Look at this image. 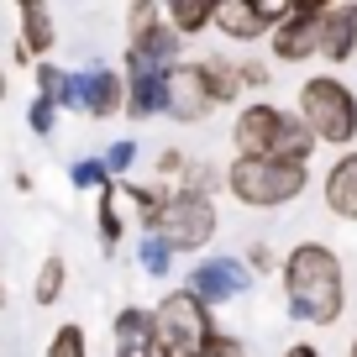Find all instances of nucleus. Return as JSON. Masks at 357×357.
Here are the masks:
<instances>
[{"mask_svg":"<svg viewBox=\"0 0 357 357\" xmlns=\"http://www.w3.org/2000/svg\"><path fill=\"white\" fill-rule=\"evenodd\" d=\"M284 294H289V315L305 326H331L347 310V273L342 257L326 242H300L284 257Z\"/></svg>","mask_w":357,"mask_h":357,"instance_id":"obj_1","label":"nucleus"},{"mask_svg":"<svg viewBox=\"0 0 357 357\" xmlns=\"http://www.w3.org/2000/svg\"><path fill=\"white\" fill-rule=\"evenodd\" d=\"M100 242H121V190H100Z\"/></svg>","mask_w":357,"mask_h":357,"instance_id":"obj_24","label":"nucleus"},{"mask_svg":"<svg viewBox=\"0 0 357 357\" xmlns=\"http://www.w3.org/2000/svg\"><path fill=\"white\" fill-rule=\"evenodd\" d=\"M168 68H178V37L174 26L158 16V22L147 26H132V43H126V79L137 74H168Z\"/></svg>","mask_w":357,"mask_h":357,"instance_id":"obj_9","label":"nucleus"},{"mask_svg":"<svg viewBox=\"0 0 357 357\" xmlns=\"http://www.w3.org/2000/svg\"><path fill=\"white\" fill-rule=\"evenodd\" d=\"M284 357H321V352H315V347H305V342H300V347H289V352H284Z\"/></svg>","mask_w":357,"mask_h":357,"instance_id":"obj_33","label":"nucleus"},{"mask_svg":"<svg viewBox=\"0 0 357 357\" xmlns=\"http://www.w3.org/2000/svg\"><path fill=\"white\" fill-rule=\"evenodd\" d=\"M184 168H190V158L178 153V147H163V158H158V174L174 178V174H184Z\"/></svg>","mask_w":357,"mask_h":357,"instance_id":"obj_31","label":"nucleus"},{"mask_svg":"<svg viewBox=\"0 0 357 357\" xmlns=\"http://www.w3.org/2000/svg\"><path fill=\"white\" fill-rule=\"evenodd\" d=\"M205 74V95H211V105H231L236 95H242V63H231V58H205L200 63Z\"/></svg>","mask_w":357,"mask_h":357,"instance_id":"obj_19","label":"nucleus"},{"mask_svg":"<svg viewBox=\"0 0 357 357\" xmlns=\"http://www.w3.org/2000/svg\"><path fill=\"white\" fill-rule=\"evenodd\" d=\"M0 310H6V284H0Z\"/></svg>","mask_w":357,"mask_h":357,"instance_id":"obj_35","label":"nucleus"},{"mask_svg":"<svg viewBox=\"0 0 357 357\" xmlns=\"http://www.w3.org/2000/svg\"><path fill=\"white\" fill-rule=\"evenodd\" d=\"M300 121L315 132V142L347 147L357 137V95L331 74H315L300 84Z\"/></svg>","mask_w":357,"mask_h":357,"instance_id":"obj_4","label":"nucleus"},{"mask_svg":"<svg viewBox=\"0 0 357 357\" xmlns=\"http://www.w3.org/2000/svg\"><path fill=\"white\" fill-rule=\"evenodd\" d=\"M310 153H315V132L300 121V116H284V126H279V137H273V163H294V168H305L310 163Z\"/></svg>","mask_w":357,"mask_h":357,"instance_id":"obj_17","label":"nucleus"},{"mask_svg":"<svg viewBox=\"0 0 357 357\" xmlns=\"http://www.w3.org/2000/svg\"><path fill=\"white\" fill-rule=\"evenodd\" d=\"M352 357H357V342H352Z\"/></svg>","mask_w":357,"mask_h":357,"instance_id":"obj_36","label":"nucleus"},{"mask_svg":"<svg viewBox=\"0 0 357 357\" xmlns=\"http://www.w3.org/2000/svg\"><path fill=\"white\" fill-rule=\"evenodd\" d=\"M126 100V79L116 74V68H89V74H68V95L63 105L79 116H89V121H105V116H116Z\"/></svg>","mask_w":357,"mask_h":357,"instance_id":"obj_8","label":"nucleus"},{"mask_svg":"<svg viewBox=\"0 0 357 357\" xmlns=\"http://www.w3.org/2000/svg\"><path fill=\"white\" fill-rule=\"evenodd\" d=\"M53 16H47V6H37V0H26L22 6V47L16 53L22 58H47L53 53Z\"/></svg>","mask_w":357,"mask_h":357,"instance_id":"obj_18","label":"nucleus"},{"mask_svg":"<svg viewBox=\"0 0 357 357\" xmlns=\"http://www.w3.org/2000/svg\"><path fill=\"white\" fill-rule=\"evenodd\" d=\"M63 279H68L63 257H47V263L37 268V289H32V300H37V305H53L58 294H63Z\"/></svg>","mask_w":357,"mask_h":357,"instance_id":"obj_21","label":"nucleus"},{"mask_svg":"<svg viewBox=\"0 0 357 357\" xmlns=\"http://www.w3.org/2000/svg\"><path fill=\"white\" fill-rule=\"evenodd\" d=\"M121 111L132 121H147V116H163L168 111V74H137L126 79V100Z\"/></svg>","mask_w":357,"mask_h":357,"instance_id":"obj_13","label":"nucleus"},{"mask_svg":"<svg viewBox=\"0 0 357 357\" xmlns=\"http://www.w3.org/2000/svg\"><path fill=\"white\" fill-rule=\"evenodd\" d=\"M205 111H211V95H205V74L200 63H178L168 68V116L184 126L205 121Z\"/></svg>","mask_w":357,"mask_h":357,"instance_id":"obj_11","label":"nucleus"},{"mask_svg":"<svg viewBox=\"0 0 357 357\" xmlns=\"http://www.w3.org/2000/svg\"><path fill=\"white\" fill-rule=\"evenodd\" d=\"M37 95L43 100H53V105H63V95H68V74L58 63H43L37 68Z\"/></svg>","mask_w":357,"mask_h":357,"instance_id":"obj_26","label":"nucleus"},{"mask_svg":"<svg viewBox=\"0 0 357 357\" xmlns=\"http://www.w3.org/2000/svg\"><path fill=\"white\" fill-rule=\"evenodd\" d=\"M247 268H252V273H268V268H273V252H268L263 242H257V247H247Z\"/></svg>","mask_w":357,"mask_h":357,"instance_id":"obj_32","label":"nucleus"},{"mask_svg":"<svg viewBox=\"0 0 357 357\" xmlns=\"http://www.w3.org/2000/svg\"><path fill=\"white\" fill-rule=\"evenodd\" d=\"M211 22L221 26L226 37H236V43H252V37L268 32V26L257 22V6H252V0H215V6H211Z\"/></svg>","mask_w":357,"mask_h":357,"instance_id":"obj_16","label":"nucleus"},{"mask_svg":"<svg viewBox=\"0 0 357 357\" xmlns=\"http://www.w3.org/2000/svg\"><path fill=\"white\" fill-rule=\"evenodd\" d=\"M153 231L168 242V252H200L215 236V200L211 195H195V190H174Z\"/></svg>","mask_w":357,"mask_h":357,"instance_id":"obj_5","label":"nucleus"},{"mask_svg":"<svg viewBox=\"0 0 357 357\" xmlns=\"http://www.w3.org/2000/svg\"><path fill=\"white\" fill-rule=\"evenodd\" d=\"M100 163H105V174H126V168L137 163V142H111Z\"/></svg>","mask_w":357,"mask_h":357,"instance_id":"obj_28","label":"nucleus"},{"mask_svg":"<svg viewBox=\"0 0 357 357\" xmlns=\"http://www.w3.org/2000/svg\"><path fill=\"white\" fill-rule=\"evenodd\" d=\"M211 6H215V0H174V6L163 11V22L174 26V37L184 43V37H195V32L211 26Z\"/></svg>","mask_w":357,"mask_h":357,"instance_id":"obj_20","label":"nucleus"},{"mask_svg":"<svg viewBox=\"0 0 357 357\" xmlns=\"http://www.w3.org/2000/svg\"><path fill=\"white\" fill-rule=\"evenodd\" d=\"M200 357H247V347L236 342V336H226V331H215L211 336V347H205Z\"/></svg>","mask_w":357,"mask_h":357,"instance_id":"obj_30","label":"nucleus"},{"mask_svg":"<svg viewBox=\"0 0 357 357\" xmlns=\"http://www.w3.org/2000/svg\"><path fill=\"white\" fill-rule=\"evenodd\" d=\"M137 257H142V268L153 273V279H163L168 268H174V252H168V242H163L158 231H147L142 242H137Z\"/></svg>","mask_w":357,"mask_h":357,"instance_id":"obj_22","label":"nucleus"},{"mask_svg":"<svg viewBox=\"0 0 357 357\" xmlns=\"http://www.w3.org/2000/svg\"><path fill=\"white\" fill-rule=\"evenodd\" d=\"M305 184H310V168L273 163V158H236L226 168V190L252 211H279L294 195H305Z\"/></svg>","mask_w":357,"mask_h":357,"instance_id":"obj_2","label":"nucleus"},{"mask_svg":"<svg viewBox=\"0 0 357 357\" xmlns=\"http://www.w3.org/2000/svg\"><path fill=\"white\" fill-rule=\"evenodd\" d=\"M247 289H252V279H247V268L236 263V257H205V263L190 268V279H184V294L200 300L205 310H211V305L242 300Z\"/></svg>","mask_w":357,"mask_h":357,"instance_id":"obj_7","label":"nucleus"},{"mask_svg":"<svg viewBox=\"0 0 357 357\" xmlns=\"http://www.w3.org/2000/svg\"><path fill=\"white\" fill-rule=\"evenodd\" d=\"M74 184L79 190H111V174H105L100 158H79L74 163Z\"/></svg>","mask_w":357,"mask_h":357,"instance_id":"obj_27","label":"nucleus"},{"mask_svg":"<svg viewBox=\"0 0 357 357\" xmlns=\"http://www.w3.org/2000/svg\"><path fill=\"white\" fill-rule=\"evenodd\" d=\"M284 126V111L279 105H242L231 121V142H236V158H268L273 153V137Z\"/></svg>","mask_w":357,"mask_h":357,"instance_id":"obj_10","label":"nucleus"},{"mask_svg":"<svg viewBox=\"0 0 357 357\" xmlns=\"http://www.w3.org/2000/svg\"><path fill=\"white\" fill-rule=\"evenodd\" d=\"M326 211L336 221H357V153H342L326 174Z\"/></svg>","mask_w":357,"mask_h":357,"instance_id":"obj_12","label":"nucleus"},{"mask_svg":"<svg viewBox=\"0 0 357 357\" xmlns=\"http://www.w3.org/2000/svg\"><path fill=\"white\" fill-rule=\"evenodd\" d=\"M215 326H211V310L200 300H190L184 289L163 294L153 310V357H200L211 347Z\"/></svg>","mask_w":357,"mask_h":357,"instance_id":"obj_3","label":"nucleus"},{"mask_svg":"<svg viewBox=\"0 0 357 357\" xmlns=\"http://www.w3.org/2000/svg\"><path fill=\"white\" fill-rule=\"evenodd\" d=\"M116 357H153V310L126 305L116 315Z\"/></svg>","mask_w":357,"mask_h":357,"instance_id":"obj_15","label":"nucleus"},{"mask_svg":"<svg viewBox=\"0 0 357 357\" xmlns=\"http://www.w3.org/2000/svg\"><path fill=\"white\" fill-rule=\"evenodd\" d=\"M47 357H89L84 331H79L74 321H68V326H58V331H53V342H47Z\"/></svg>","mask_w":357,"mask_h":357,"instance_id":"obj_25","label":"nucleus"},{"mask_svg":"<svg viewBox=\"0 0 357 357\" xmlns=\"http://www.w3.org/2000/svg\"><path fill=\"white\" fill-rule=\"evenodd\" d=\"M321 53L331 58V63H347V58L357 53V0L352 6H326V43Z\"/></svg>","mask_w":357,"mask_h":357,"instance_id":"obj_14","label":"nucleus"},{"mask_svg":"<svg viewBox=\"0 0 357 357\" xmlns=\"http://www.w3.org/2000/svg\"><path fill=\"white\" fill-rule=\"evenodd\" d=\"M121 205H132L142 226H158V215H163L168 195H163V190H126V195H121Z\"/></svg>","mask_w":357,"mask_h":357,"instance_id":"obj_23","label":"nucleus"},{"mask_svg":"<svg viewBox=\"0 0 357 357\" xmlns=\"http://www.w3.org/2000/svg\"><path fill=\"white\" fill-rule=\"evenodd\" d=\"M0 100H6V68H0Z\"/></svg>","mask_w":357,"mask_h":357,"instance_id":"obj_34","label":"nucleus"},{"mask_svg":"<svg viewBox=\"0 0 357 357\" xmlns=\"http://www.w3.org/2000/svg\"><path fill=\"white\" fill-rule=\"evenodd\" d=\"M53 116H58V105L37 95V100H32V111H26V121H32V132H37V137H47V132H53Z\"/></svg>","mask_w":357,"mask_h":357,"instance_id":"obj_29","label":"nucleus"},{"mask_svg":"<svg viewBox=\"0 0 357 357\" xmlns=\"http://www.w3.org/2000/svg\"><path fill=\"white\" fill-rule=\"evenodd\" d=\"M273 58L279 63H305V58L321 53L326 43V0H305V6H294V16L284 26H273Z\"/></svg>","mask_w":357,"mask_h":357,"instance_id":"obj_6","label":"nucleus"}]
</instances>
